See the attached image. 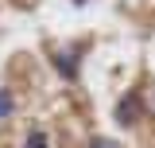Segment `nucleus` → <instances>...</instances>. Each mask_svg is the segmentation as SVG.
Listing matches in <instances>:
<instances>
[{
    "mask_svg": "<svg viewBox=\"0 0 155 148\" xmlns=\"http://www.w3.org/2000/svg\"><path fill=\"white\" fill-rule=\"evenodd\" d=\"M113 121L120 125V129H132L136 121H140V93H124V97L116 101V109H113Z\"/></svg>",
    "mask_w": 155,
    "mask_h": 148,
    "instance_id": "nucleus-1",
    "label": "nucleus"
},
{
    "mask_svg": "<svg viewBox=\"0 0 155 148\" xmlns=\"http://www.w3.org/2000/svg\"><path fill=\"white\" fill-rule=\"evenodd\" d=\"M51 62H54V70L62 74V78H70V82L78 78V62H74V55H70V51H54V55H51Z\"/></svg>",
    "mask_w": 155,
    "mask_h": 148,
    "instance_id": "nucleus-2",
    "label": "nucleus"
},
{
    "mask_svg": "<svg viewBox=\"0 0 155 148\" xmlns=\"http://www.w3.org/2000/svg\"><path fill=\"white\" fill-rule=\"evenodd\" d=\"M12 113H16V93L8 86H0V121H8Z\"/></svg>",
    "mask_w": 155,
    "mask_h": 148,
    "instance_id": "nucleus-3",
    "label": "nucleus"
},
{
    "mask_svg": "<svg viewBox=\"0 0 155 148\" xmlns=\"http://www.w3.org/2000/svg\"><path fill=\"white\" fill-rule=\"evenodd\" d=\"M23 148H51V136H47V129H31L27 132V140H23Z\"/></svg>",
    "mask_w": 155,
    "mask_h": 148,
    "instance_id": "nucleus-4",
    "label": "nucleus"
},
{
    "mask_svg": "<svg viewBox=\"0 0 155 148\" xmlns=\"http://www.w3.org/2000/svg\"><path fill=\"white\" fill-rule=\"evenodd\" d=\"M89 148H120V144H113L109 136H97V140H89Z\"/></svg>",
    "mask_w": 155,
    "mask_h": 148,
    "instance_id": "nucleus-5",
    "label": "nucleus"
},
{
    "mask_svg": "<svg viewBox=\"0 0 155 148\" xmlns=\"http://www.w3.org/2000/svg\"><path fill=\"white\" fill-rule=\"evenodd\" d=\"M74 4H85V0H74Z\"/></svg>",
    "mask_w": 155,
    "mask_h": 148,
    "instance_id": "nucleus-6",
    "label": "nucleus"
}]
</instances>
